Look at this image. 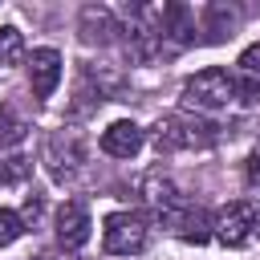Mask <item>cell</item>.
Returning a JSON list of instances; mask_svg holds the SVG:
<instances>
[{"label":"cell","mask_w":260,"mask_h":260,"mask_svg":"<svg viewBox=\"0 0 260 260\" xmlns=\"http://www.w3.org/2000/svg\"><path fill=\"white\" fill-rule=\"evenodd\" d=\"M219 138V126L207 118H191V114H167L154 126V146L158 154H175V150H195V146H211Z\"/></svg>","instance_id":"obj_1"},{"label":"cell","mask_w":260,"mask_h":260,"mask_svg":"<svg viewBox=\"0 0 260 260\" xmlns=\"http://www.w3.org/2000/svg\"><path fill=\"white\" fill-rule=\"evenodd\" d=\"M236 98H240V81H236L228 69H199V73L187 77V85H183V102H187L191 110H203V114L223 110V106H232Z\"/></svg>","instance_id":"obj_2"},{"label":"cell","mask_w":260,"mask_h":260,"mask_svg":"<svg viewBox=\"0 0 260 260\" xmlns=\"http://www.w3.org/2000/svg\"><path fill=\"white\" fill-rule=\"evenodd\" d=\"M146 236H150V223L142 211H114V215H106L102 248L110 256H138L146 248Z\"/></svg>","instance_id":"obj_3"},{"label":"cell","mask_w":260,"mask_h":260,"mask_svg":"<svg viewBox=\"0 0 260 260\" xmlns=\"http://www.w3.org/2000/svg\"><path fill=\"white\" fill-rule=\"evenodd\" d=\"M45 162H49V175L57 183H69L77 179V171L85 167V138L81 130H53L49 142H45Z\"/></svg>","instance_id":"obj_4"},{"label":"cell","mask_w":260,"mask_h":260,"mask_svg":"<svg viewBox=\"0 0 260 260\" xmlns=\"http://www.w3.org/2000/svg\"><path fill=\"white\" fill-rule=\"evenodd\" d=\"M252 232H256V207L244 203V199H236V203H228L211 215V236L223 248H244L252 240Z\"/></svg>","instance_id":"obj_5"},{"label":"cell","mask_w":260,"mask_h":260,"mask_svg":"<svg viewBox=\"0 0 260 260\" xmlns=\"http://www.w3.org/2000/svg\"><path fill=\"white\" fill-rule=\"evenodd\" d=\"M162 223L179 236V240H187V244H207L211 240V215L199 207V203H179V207H171L167 215H162Z\"/></svg>","instance_id":"obj_6"},{"label":"cell","mask_w":260,"mask_h":260,"mask_svg":"<svg viewBox=\"0 0 260 260\" xmlns=\"http://www.w3.org/2000/svg\"><path fill=\"white\" fill-rule=\"evenodd\" d=\"M89 228H93V223H89V211H85V203H81V199L61 203V211H57V240H61V248H65V252L85 248Z\"/></svg>","instance_id":"obj_7"},{"label":"cell","mask_w":260,"mask_h":260,"mask_svg":"<svg viewBox=\"0 0 260 260\" xmlns=\"http://www.w3.org/2000/svg\"><path fill=\"white\" fill-rule=\"evenodd\" d=\"M158 37L175 49H187L195 41V12L187 4H162L158 8Z\"/></svg>","instance_id":"obj_8"},{"label":"cell","mask_w":260,"mask_h":260,"mask_svg":"<svg viewBox=\"0 0 260 260\" xmlns=\"http://www.w3.org/2000/svg\"><path fill=\"white\" fill-rule=\"evenodd\" d=\"M61 81V53L57 49H32L28 53V85L37 98H49Z\"/></svg>","instance_id":"obj_9"},{"label":"cell","mask_w":260,"mask_h":260,"mask_svg":"<svg viewBox=\"0 0 260 260\" xmlns=\"http://www.w3.org/2000/svg\"><path fill=\"white\" fill-rule=\"evenodd\" d=\"M142 142H146V134H142V126L138 122H110L106 130H102V150L110 154V158H130V154H138L142 150Z\"/></svg>","instance_id":"obj_10"},{"label":"cell","mask_w":260,"mask_h":260,"mask_svg":"<svg viewBox=\"0 0 260 260\" xmlns=\"http://www.w3.org/2000/svg\"><path fill=\"white\" fill-rule=\"evenodd\" d=\"M118 32L122 28H118V20H114L110 8H98V4H85L81 8V41L85 45H110Z\"/></svg>","instance_id":"obj_11"},{"label":"cell","mask_w":260,"mask_h":260,"mask_svg":"<svg viewBox=\"0 0 260 260\" xmlns=\"http://www.w3.org/2000/svg\"><path fill=\"white\" fill-rule=\"evenodd\" d=\"M138 191H142V199H146L158 215H167L171 207H179V203H183V199H179V191H175V183H171V179H162V171H150V175L142 179V187H138Z\"/></svg>","instance_id":"obj_12"},{"label":"cell","mask_w":260,"mask_h":260,"mask_svg":"<svg viewBox=\"0 0 260 260\" xmlns=\"http://www.w3.org/2000/svg\"><path fill=\"white\" fill-rule=\"evenodd\" d=\"M236 24H240L236 8H228V4H207L203 8V41H223V37L236 32Z\"/></svg>","instance_id":"obj_13"},{"label":"cell","mask_w":260,"mask_h":260,"mask_svg":"<svg viewBox=\"0 0 260 260\" xmlns=\"http://www.w3.org/2000/svg\"><path fill=\"white\" fill-rule=\"evenodd\" d=\"M24 134H28V126H24L8 106H0V150L20 146V142H24Z\"/></svg>","instance_id":"obj_14"},{"label":"cell","mask_w":260,"mask_h":260,"mask_svg":"<svg viewBox=\"0 0 260 260\" xmlns=\"http://www.w3.org/2000/svg\"><path fill=\"white\" fill-rule=\"evenodd\" d=\"M24 53V37L12 24H0V65H16Z\"/></svg>","instance_id":"obj_15"},{"label":"cell","mask_w":260,"mask_h":260,"mask_svg":"<svg viewBox=\"0 0 260 260\" xmlns=\"http://www.w3.org/2000/svg\"><path fill=\"white\" fill-rule=\"evenodd\" d=\"M24 232V219L16 215V211H8V207H0V248H8L16 236Z\"/></svg>","instance_id":"obj_16"},{"label":"cell","mask_w":260,"mask_h":260,"mask_svg":"<svg viewBox=\"0 0 260 260\" xmlns=\"http://www.w3.org/2000/svg\"><path fill=\"white\" fill-rule=\"evenodd\" d=\"M24 175H28V162H24V158H8V162L0 158V187H8V183H20Z\"/></svg>","instance_id":"obj_17"},{"label":"cell","mask_w":260,"mask_h":260,"mask_svg":"<svg viewBox=\"0 0 260 260\" xmlns=\"http://www.w3.org/2000/svg\"><path fill=\"white\" fill-rule=\"evenodd\" d=\"M244 183H248L252 191H260V142L252 146V154H248V162H244Z\"/></svg>","instance_id":"obj_18"},{"label":"cell","mask_w":260,"mask_h":260,"mask_svg":"<svg viewBox=\"0 0 260 260\" xmlns=\"http://www.w3.org/2000/svg\"><path fill=\"white\" fill-rule=\"evenodd\" d=\"M240 69H244V73H260V41L240 53Z\"/></svg>","instance_id":"obj_19"},{"label":"cell","mask_w":260,"mask_h":260,"mask_svg":"<svg viewBox=\"0 0 260 260\" xmlns=\"http://www.w3.org/2000/svg\"><path fill=\"white\" fill-rule=\"evenodd\" d=\"M24 215H28V219H37V215H41V199H37V195H28V203H24Z\"/></svg>","instance_id":"obj_20"}]
</instances>
